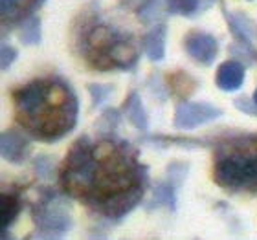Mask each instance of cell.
I'll use <instances>...</instances> for the list:
<instances>
[{"instance_id":"23","label":"cell","mask_w":257,"mask_h":240,"mask_svg":"<svg viewBox=\"0 0 257 240\" xmlns=\"http://www.w3.org/2000/svg\"><path fill=\"white\" fill-rule=\"evenodd\" d=\"M253 101L257 103V88H255V92H253Z\"/></svg>"},{"instance_id":"9","label":"cell","mask_w":257,"mask_h":240,"mask_svg":"<svg viewBox=\"0 0 257 240\" xmlns=\"http://www.w3.org/2000/svg\"><path fill=\"white\" fill-rule=\"evenodd\" d=\"M166 33H167V26L164 22H160L151 32H147L144 35V41H142V44H144V54L153 63H160L166 57Z\"/></svg>"},{"instance_id":"21","label":"cell","mask_w":257,"mask_h":240,"mask_svg":"<svg viewBox=\"0 0 257 240\" xmlns=\"http://www.w3.org/2000/svg\"><path fill=\"white\" fill-rule=\"evenodd\" d=\"M233 105H235V108L239 110V112L248 114V116H253V118H257V103L253 101V97L241 96V97H237L235 101H233Z\"/></svg>"},{"instance_id":"3","label":"cell","mask_w":257,"mask_h":240,"mask_svg":"<svg viewBox=\"0 0 257 240\" xmlns=\"http://www.w3.org/2000/svg\"><path fill=\"white\" fill-rule=\"evenodd\" d=\"M213 180L231 192H257V141L222 152L215 160Z\"/></svg>"},{"instance_id":"14","label":"cell","mask_w":257,"mask_h":240,"mask_svg":"<svg viewBox=\"0 0 257 240\" xmlns=\"http://www.w3.org/2000/svg\"><path fill=\"white\" fill-rule=\"evenodd\" d=\"M19 39L24 46H37L43 41V33H41V19L37 15L28 17L19 28Z\"/></svg>"},{"instance_id":"12","label":"cell","mask_w":257,"mask_h":240,"mask_svg":"<svg viewBox=\"0 0 257 240\" xmlns=\"http://www.w3.org/2000/svg\"><path fill=\"white\" fill-rule=\"evenodd\" d=\"M22 209L21 196L15 192H4L0 200V236H6V229L17 220Z\"/></svg>"},{"instance_id":"1","label":"cell","mask_w":257,"mask_h":240,"mask_svg":"<svg viewBox=\"0 0 257 240\" xmlns=\"http://www.w3.org/2000/svg\"><path fill=\"white\" fill-rule=\"evenodd\" d=\"M105 158H97L88 138H79L68 150L61 183L70 196L92 202L107 216H125L140 203L147 183V167L136 161L127 143H103Z\"/></svg>"},{"instance_id":"22","label":"cell","mask_w":257,"mask_h":240,"mask_svg":"<svg viewBox=\"0 0 257 240\" xmlns=\"http://www.w3.org/2000/svg\"><path fill=\"white\" fill-rule=\"evenodd\" d=\"M17 57H19V52H17L15 46H10V44H2V70H8L11 64L15 63Z\"/></svg>"},{"instance_id":"18","label":"cell","mask_w":257,"mask_h":240,"mask_svg":"<svg viewBox=\"0 0 257 240\" xmlns=\"http://www.w3.org/2000/svg\"><path fill=\"white\" fill-rule=\"evenodd\" d=\"M118 125H119V110H116V108H107L101 114L99 121H97V128L103 134H112Z\"/></svg>"},{"instance_id":"15","label":"cell","mask_w":257,"mask_h":240,"mask_svg":"<svg viewBox=\"0 0 257 240\" xmlns=\"http://www.w3.org/2000/svg\"><path fill=\"white\" fill-rule=\"evenodd\" d=\"M202 0H166V8L169 15L193 17L200 11Z\"/></svg>"},{"instance_id":"13","label":"cell","mask_w":257,"mask_h":240,"mask_svg":"<svg viewBox=\"0 0 257 240\" xmlns=\"http://www.w3.org/2000/svg\"><path fill=\"white\" fill-rule=\"evenodd\" d=\"M123 108H125V114H127L128 121L133 123L138 130H145V128L149 127V118H147V112H145V107H144V103H142V97H140L138 92H133V94L127 97Z\"/></svg>"},{"instance_id":"20","label":"cell","mask_w":257,"mask_h":240,"mask_svg":"<svg viewBox=\"0 0 257 240\" xmlns=\"http://www.w3.org/2000/svg\"><path fill=\"white\" fill-rule=\"evenodd\" d=\"M37 2L41 6L44 4V0H37ZM22 4H24V0H0L2 19H4V21H8V19H15V17L22 11Z\"/></svg>"},{"instance_id":"11","label":"cell","mask_w":257,"mask_h":240,"mask_svg":"<svg viewBox=\"0 0 257 240\" xmlns=\"http://www.w3.org/2000/svg\"><path fill=\"white\" fill-rule=\"evenodd\" d=\"M222 13H224V19H226V22H228L230 32L235 35V39L239 41V44L253 50L252 48V35H253L252 22L248 21L244 15H233V13H230L226 8L222 10Z\"/></svg>"},{"instance_id":"6","label":"cell","mask_w":257,"mask_h":240,"mask_svg":"<svg viewBox=\"0 0 257 240\" xmlns=\"http://www.w3.org/2000/svg\"><path fill=\"white\" fill-rule=\"evenodd\" d=\"M188 54L191 55L193 59L200 64H213V61L217 59L219 55V43L213 35H208V33H200V32H193L186 37V43H184Z\"/></svg>"},{"instance_id":"16","label":"cell","mask_w":257,"mask_h":240,"mask_svg":"<svg viewBox=\"0 0 257 240\" xmlns=\"http://www.w3.org/2000/svg\"><path fill=\"white\" fill-rule=\"evenodd\" d=\"M33 169L37 172V176L41 180H52L55 174V163L54 160L50 158V156H37L35 160H33Z\"/></svg>"},{"instance_id":"17","label":"cell","mask_w":257,"mask_h":240,"mask_svg":"<svg viewBox=\"0 0 257 240\" xmlns=\"http://www.w3.org/2000/svg\"><path fill=\"white\" fill-rule=\"evenodd\" d=\"M88 92H90V97H92V108H97L99 105H103L108 97L112 96L114 86L112 85H97V83H92V85H88Z\"/></svg>"},{"instance_id":"2","label":"cell","mask_w":257,"mask_h":240,"mask_svg":"<svg viewBox=\"0 0 257 240\" xmlns=\"http://www.w3.org/2000/svg\"><path fill=\"white\" fill-rule=\"evenodd\" d=\"M17 121L39 139L54 143L75 127L79 101L64 81H32L13 92Z\"/></svg>"},{"instance_id":"19","label":"cell","mask_w":257,"mask_h":240,"mask_svg":"<svg viewBox=\"0 0 257 240\" xmlns=\"http://www.w3.org/2000/svg\"><path fill=\"white\" fill-rule=\"evenodd\" d=\"M189 172V165L184 161H175L167 167V180H171L177 187H180Z\"/></svg>"},{"instance_id":"7","label":"cell","mask_w":257,"mask_h":240,"mask_svg":"<svg viewBox=\"0 0 257 240\" xmlns=\"http://www.w3.org/2000/svg\"><path fill=\"white\" fill-rule=\"evenodd\" d=\"M0 145H2V158L10 163H15V165L24 163L32 152V141L17 130H6L2 134V143Z\"/></svg>"},{"instance_id":"8","label":"cell","mask_w":257,"mask_h":240,"mask_svg":"<svg viewBox=\"0 0 257 240\" xmlns=\"http://www.w3.org/2000/svg\"><path fill=\"white\" fill-rule=\"evenodd\" d=\"M244 74H246L244 63H241V61H226L217 70L215 81H217V86L220 90L235 92L244 83Z\"/></svg>"},{"instance_id":"10","label":"cell","mask_w":257,"mask_h":240,"mask_svg":"<svg viewBox=\"0 0 257 240\" xmlns=\"http://www.w3.org/2000/svg\"><path fill=\"white\" fill-rule=\"evenodd\" d=\"M177 189L178 187L171 180H164L156 183L153 189V198L145 203V209L166 207L169 211H177Z\"/></svg>"},{"instance_id":"5","label":"cell","mask_w":257,"mask_h":240,"mask_svg":"<svg viewBox=\"0 0 257 240\" xmlns=\"http://www.w3.org/2000/svg\"><path fill=\"white\" fill-rule=\"evenodd\" d=\"M222 116V110L209 103L182 101L177 105L175 112V127L180 130H193V128L215 121Z\"/></svg>"},{"instance_id":"4","label":"cell","mask_w":257,"mask_h":240,"mask_svg":"<svg viewBox=\"0 0 257 240\" xmlns=\"http://www.w3.org/2000/svg\"><path fill=\"white\" fill-rule=\"evenodd\" d=\"M33 218L41 231L33 235L37 238H59L72 227V216L66 209V203L55 194H50L46 200L39 203Z\"/></svg>"}]
</instances>
